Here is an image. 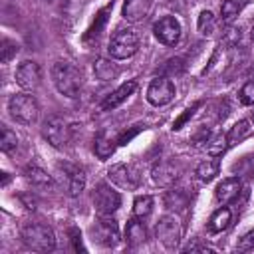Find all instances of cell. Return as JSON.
<instances>
[{
    "instance_id": "cell-16",
    "label": "cell",
    "mask_w": 254,
    "mask_h": 254,
    "mask_svg": "<svg viewBox=\"0 0 254 254\" xmlns=\"http://www.w3.org/2000/svg\"><path fill=\"white\" fill-rule=\"evenodd\" d=\"M135 87H137V83L131 79V81H125V83H121L113 93H109L103 101H101V111H111V109H115V107H119L133 91H135Z\"/></svg>"
},
{
    "instance_id": "cell-17",
    "label": "cell",
    "mask_w": 254,
    "mask_h": 254,
    "mask_svg": "<svg viewBox=\"0 0 254 254\" xmlns=\"http://www.w3.org/2000/svg\"><path fill=\"white\" fill-rule=\"evenodd\" d=\"M240 189H242L240 179H238V177H228V179H222V181L218 183V187H216V190H214V196H216L218 202L228 204V202H232V200L238 196Z\"/></svg>"
},
{
    "instance_id": "cell-37",
    "label": "cell",
    "mask_w": 254,
    "mask_h": 254,
    "mask_svg": "<svg viewBox=\"0 0 254 254\" xmlns=\"http://www.w3.org/2000/svg\"><path fill=\"white\" fill-rule=\"evenodd\" d=\"M252 123H254V111H252Z\"/></svg>"
},
{
    "instance_id": "cell-15",
    "label": "cell",
    "mask_w": 254,
    "mask_h": 254,
    "mask_svg": "<svg viewBox=\"0 0 254 254\" xmlns=\"http://www.w3.org/2000/svg\"><path fill=\"white\" fill-rule=\"evenodd\" d=\"M151 177H153V183L155 185H159V187H171L179 179V169L173 163H169V161H161V163H157L153 167Z\"/></svg>"
},
{
    "instance_id": "cell-4",
    "label": "cell",
    "mask_w": 254,
    "mask_h": 254,
    "mask_svg": "<svg viewBox=\"0 0 254 254\" xmlns=\"http://www.w3.org/2000/svg\"><path fill=\"white\" fill-rule=\"evenodd\" d=\"M139 50V36L133 30H117L107 46V52L113 60H127Z\"/></svg>"
},
{
    "instance_id": "cell-14",
    "label": "cell",
    "mask_w": 254,
    "mask_h": 254,
    "mask_svg": "<svg viewBox=\"0 0 254 254\" xmlns=\"http://www.w3.org/2000/svg\"><path fill=\"white\" fill-rule=\"evenodd\" d=\"M107 177L111 183H115L121 189H135L139 183V177L135 175V171L127 165H113L107 171Z\"/></svg>"
},
{
    "instance_id": "cell-31",
    "label": "cell",
    "mask_w": 254,
    "mask_h": 254,
    "mask_svg": "<svg viewBox=\"0 0 254 254\" xmlns=\"http://www.w3.org/2000/svg\"><path fill=\"white\" fill-rule=\"evenodd\" d=\"M111 8H113V2H111V4H107V6H105L101 12H99V16H95V18H97V22H95V24H93V26L87 30V36H85V38H91V36H99V32H101L103 24L107 22V12H109Z\"/></svg>"
},
{
    "instance_id": "cell-2",
    "label": "cell",
    "mask_w": 254,
    "mask_h": 254,
    "mask_svg": "<svg viewBox=\"0 0 254 254\" xmlns=\"http://www.w3.org/2000/svg\"><path fill=\"white\" fill-rule=\"evenodd\" d=\"M22 242L36 252H52L56 248V234L50 226L40 222H28L20 230Z\"/></svg>"
},
{
    "instance_id": "cell-18",
    "label": "cell",
    "mask_w": 254,
    "mask_h": 254,
    "mask_svg": "<svg viewBox=\"0 0 254 254\" xmlns=\"http://www.w3.org/2000/svg\"><path fill=\"white\" fill-rule=\"evenodd\" d=\"M145 238H147V232H145V226H143L141 218H137V216L131 218L127 222V228H125V240H127V244L129 246H139V244L145 242Z\"/></svg>"
},
{
    "instance_id": "cell-24",
    "label": "cell",
    "mask_w": 254,
    "mask_h": 254,
    "mask_svg": "<svg viewBox=\"0 0 254 254\" xmlns=\"http://www.w3.org/2000/svg\"><path fill=\"white\" fill-rule=\"evenodd\" d=\"M242 6H244L242 0H224L222 6H220V18H222V22L224 24H230L240 14Z\"/></svg>"
},
{
    "instance_id": "cell-21",
    "label": "cell",
    "mask_w": 254,
    "mask_h": 254,
    "mask_svg": "<svg viewBox=\"0 0 254 254\" xmlns=\"http://www.w3.org/2000/svg\"><path fill=\"white\" fill-rule=\"evenodd\" d=\"M230 220H232V212H230V208L222 206V208L214 210V214L210 216L208 230H210V232H222V230H226V228H228Z\"/></svg>"
},
{
    "instance_id": "cell-11",
    "label": "cell",
    "mask_w": 254,
    "mask_h": 254,
    "mask_svg": "<svg viewBox=\"0 0 254 254\" xmlns=\"http://www.w3.org/2000/svg\"><path fill=\"white\" fill-rule=\"evenodd\" d=\"M175 97V85L169 77H155L147 87V101L155 107L167 105Z\"/></svg>"
},
{
    "instance_id": "cell-35",
    "label": "cell",
    "mask_w": 254,
    "mask_h": 254,
    "mask_svg": "<svg viewBox=\"0 0 254 254\" xmlns=\"http://www.w3.org/2000/svg\"><path fill=\"white\" fill-rule=\"evenodd\" d=\"M252 44H254V28H252Z\"/></svg>"
},
{
    "instance_id": "cell-1",
    "label": "cell",
    "mask_w": 254,
    "mask_h": 254,
    "mask_svg": "<svg viewBox=\"0 0 254 254\" xmlns=\"http://www.w3.org/2000/svg\"><path fill=\"white\" fill-rule=\"evenodd\" d=\"M52 81L62 95L77 97L79 87H81V73L69 62H56L52 65Z\"/></svg>"
},
{
    "instance_id": "cell-5",
    "label": "cell",
    "mask_w": 254,
    "mask_h": 254,
    "mask_svg": "<svg viewBox=\"0 0 254 254\" xmlns=\"http://www.w3.org/2000/svg\"><path fill=\"white\" fill-rule=\"evenodd\" d=\"M71 131H73V127L64 117H58V115L48 117L44 121V127H42L44 139L56 149H62L71 141Z\"/></svg>"
},
{
    "instance_id": "cell-36",
    "label": "cell",
    "mask_w": 254,
    "mask_h": 254,
    "mask_svg": "<svg viewBox=\"0 0 254 254\" xmlns=\"http://www.w3.org/2000/svg\"><path fill=\"white\" fill-rule=\"evenodd\" d=\"M250 75H252V77H254V67H252V71H250Z\"/></svg>"
},
{
    "instance_id": "cell-20",
    "label": "cell",
    "mask_w": 254,
    "mask_h": 254,
    "mask_svg": "<svg viewBox=\"0 0 254 254\" xmlns=\"http://www.w3.org/2000/svg\"><path fill=\"white\" fill-rule=\"evenodd\" d=\"M93 151H95V155H97L101 161H105L107 157H111V155H113V151H115V141H113L105 131H101V133L95 137Z\"/></svg>"
},
{
    "instance_id": "cell-27",
    "label": "cell",
    "mask_w": 254,
    "mask_h": 254,
    "mask_svg": "<svg viewBox=\"0 0 254 254\" xmlns=\"http://www.w3.org/2000/svg\"><path fill=\"white\" fill-rule=\"evenodd\" d=\"M218 175V161H202V163H198V167H196V177L200 179V181H204V183H208V181H212L214 177Z\"/></svg>"
},
{
    "instance_id": "cell-6",
    "label": "cell",
    "mask_w": 254,
    "mask_h": 254,
    "mask_svg": "<svg viewBox=\"0 0 254 254\" xmlns=\"http://www.w3.org/2000/svg\"><path fill=\"white\" fill-rule=\"evenodd\" d=\"M181 234H183V228H181V222L167 214V216H161L157 226H155V236L157 240L167 248V250H175L181 242Z\"/></svg>"
},
{
    "instance_id": "cell-12",
    "label": "cell",
    "mask_w": 254,
    "mask_h": 254,
    "mask_svg": "<svg viewBox=\"0 0 254 254\" xmlns=\"http://www.w3.org/2000/svg\"><path fill=\"white\" fill-rule=\"evenodd\" d=\"M40 81H42V69L36 62L32 60H24L18 69H16V83L22 87V89H28V91H34L40 87Z\"/></svg>"
},
{
    "instance_id": "cell-8",
    "label": "cell",
    "mask_w": 254,
    "mask_h": 254,
    "mask_svg": "<svg viewBox=\"0 0 254 254\" xmlns=\"http://www.w3.org/2000/svg\"><path fill=\"white\" fill-rule=\"evenodd\" d=\"M91 200H93V206H95L97 214H113L121 206V194L105 183H99L93 189Z\"/></svg>"
},
{
    "instance_id": "cell-33",
    "label": "cell",
    "mask_w": 254,
    "mask_h": 254,
    "mask_svg": "<svg viewBox=\"0 0 254 254\" xmlns=\"http://www.w3.org/2000/svg\"><path fill=\"white\" fill-rule=\"evenodd\" d=\"M236 248H238L240 252H248V250H252V248H254V230L246 232V234H244V236L238 240Z\"/></svg>"
},
{
    "instance_id": "cell-29",
    "label": "cell",
    "mask_w": 254,
    "mask_h": 254,
    "mask_svg": "<svg viewBox=\"0 0 254 254\" xmlns=\"http://www.w3.org/2000/svg\"><path fill=\"white\" fill-rule=\"evenodd\" d=\"M18 147V137H16V133L12 131V129H8V127H2V141H0V149L4 151V153H10L12 149H16Z\"/></svg>"
},
{
    "instance_id": "cell-19",
    "label": "cell",
    "mask_w": 254,
    "mask_h": 254,
    "mask_svg": "<svg viewBox=\"0 0 254 254\" xmlns=\"http://www.w3.org/2000/svg\"><path fill=\"white\" fill-rule=\"evenodd\" d=\"M119 67L111 62V60H105V58H99V60H95V64H93V73H95V77L97 79H101V81H111V79H115L117 75H119Z\"/></svg>"
},
{
    "instance_id": "cell-13",
    "label": "cell",
    "mask_w": 254,
    "mask_h": 254,
    "mask_svg": "<svg viewBox=\"0 0 254 254\" xmlns=\"http://www.w3.org/2000/svg\"><path fill=\"white\" fill-rule=\"evenodd\" d=\"M151 8H153V0H125L121 14H123V18L127 22L135 24V22L145 20L149 16Z\"/></svg>"
},
{
    "instance_id": "cell-23",
    "label": "cell",
    "mask_w": 254,
    "mask_h": 254,
    "mask_svg": "<svg viewBox=\"0 0 254 254\" xmlns=\"http://www.w3.org/2000/svg\"><path fill=\"white\" fill-rule=\"evenodd\" d=\"M252 131H254V127L250 125V121H238L234 127H230V131H228V145H234V143H240V141H244V139H248L250 135H252Z\"/></svg>"
},
{
    "instance_id": "cell-25",
    "label": "cell",
    "mask_w": 254,
    "mask_h": 254,
    "mask_svg": "<svg viewBox=\"0 0 254 254\" xmlns=\"http://www.w3.org/2000/svg\"><path fill=\"white\" fill-rule=\"evenodd\" d=\"M226 147H228V137L222 135V133H218V135H214L212 139L206 141V153L210 157H220L226 151Z\"/></svg>"
},
{
    "instance_id": "cell-32",
    "label": "cell",
    "mask_w": 254,
    "mask_h": 254,
    "mask_svg": "<svg viewBox=\"0 0 254 254\" xmlns=\"http://www.w3.org/2000/svg\"><path fill=\"white\" fill-rule=\"evenodd\" d=\"M238 99L242 105H254V79L252 81H246L238 93Z\"/></svg>"
},
{
    "instance_id": "cell-7",
    "label": "cell",
    "mask_w": 254,
    "mask_h": 254,
    "mask_svg": "<svg viewBox=\"0 0 254 254\" xmlns=\"http://www.w3.org/2000/svg\"><path fill=\"white\" fill-rule=\"evenodd\" d=\"M58 175H60V181L65 187L69 196H77L83 190V187H85V171L79 165L60 163L58 165Z\"/></svg>"
},
{
    "instance_id": "cell-3",
    "label": "cell",
    "mask_w": 254,
    "mask_h": 254,
    "mask_svg": "<svg viewBox=\"0 0 254 254\" xmlns=\"http://www.w3.org/2000/svg\"><path fill=\"white\" fill-rule=\"evenodd\" d=\"M8 111L14 121H18L22 125H32L38 121L40 105H38L36 97L30 93H16L8 101Z\"/></svg>"
},
{
    "instance_id": "cell-22",
    "label": "cell",
    "mask_w": 254,
    "mask_h": 254,
    "mask_svg": "<svg viewBox=\"0 0 254 254\" xmlns=\"http://www.w3.org/2000/svg\"><path fill=\"white\" fill-rule=\"evenodd\" d=\"M24 177H26V181H28L32 187H50V185H52V177H50L44 169H40V167H36V165L28 167V169L24 171Z\"/></svg>"
},
{
    "instance_id": "cell-26",
    "label": "cell",
    "mask_w": 254,
    "mask_h": 254,
    "mask_svg": "<svg viewBox=\"0 0 254 254\" xmlns=\"http://www.w3.org/2000/svg\"><path fill=\"white\" fill-rule=\"evenodd\" d=\"M151 212H153V196H149V194L137 196L133 202V214L137 218H147Z\"/></svg>"
},
{
    "instance_id": "cell-28",
    "label": "cell",
    "mask_w": 254,
    "mask_h": 254,
    "mask_svg": "<svg viewBox=\"0 0 254 254\" xmlns=\"http://www.w3.org/2000/svg\"><path fill=\"white\" fill-rule=\"evenodd\" d=\"M196 26H198V32H200L202 36H212L214 28H216V20H214L212 12H208V10H202V12H200V16H198V22H196Z\"/></svg>"
},
{
    "instance_id": "cell-34",
    "label": "cell",
    "mask_w": 254,
    "mask_h": 254,
    "mask_svg": "<svg viewBox=\"0 0 254 254\" xmlns=\"http://www.w3.org/2000/svg\"><path fill=\"white\" fill-rule=\"evenodd\" d=\"M196 107H198V103H194L192 107H189V109H187V111H185V113H183V115L173 123V129H175V131H177V129H181V127L185 125V121H187L189 117H192V113H194V109H196Z\"/></svg>"
},
{
    "instance_id": "cell-30",
    "label": "cell",
    "mask_w": 254,
    "mask_h": 254,
    "mask_svg": "<svg viewBox=\"0 0 254 254\" xmlns=\"http://www.w3.org/2000/svg\"><path fill=\"white\" fill-rule=\"evenodd\" d=\"M16 52H18V44L12 42V40H8V38H4L2 40V48H0V62L2 64H8L16 56Z\"/></svg>"
},
{
    "instance_id": "cell-10",
    "label": "cell",
    "mask_w": 254,
    "mask_h": 254,
    "mask_svg": "<svg viewBox=\"0 0 254 254\" xmlns=\"http://www.w3.org/2000/svg\"><path fill=\"white\" fill-rule=\"evenodd\" d=\"M155 38L165 46H177L181 40V24L175 16H163L153 26Z\"/></svg>"
},
{
    "instance_id": "cell-9",
    "label": "cell",
    "mask_w": 254,
    "mask_h": 254,
    "mask_svg": "<svg viewBox=\"0 0 254 254\" xmlns=\"http://www.w3.org/2000/svg\"><path fill=\"white\" fill-rule=\"evenodd\" d=\"M91 234L93 240L101 246H115L119 242V226L111 218V214H99V218L91 228Z\"/></svg>"
}]
</instances>
